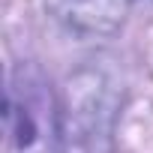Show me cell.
I'll list each match as a JSON object with an SVG mask.
<instances>
[{
  "instance_id": "obj_2",
  "label": "cell",
  "mask_w": 153,
  "mask_h": 153,
  "mask_svg": "<svg viewBox=\"0 0 153 153\" xmlns=\"http://www.w3.org/2000/svg\"><path fill=\"white\" fill-rule=\"evenodd\" d=\"M6 129L18 153H60V102L30 63H18L9 78Z\"/></svg>"
},
{
  "instance_id": "obj_1",
  "label": "cell",
  "mask_w": 153,
  "mask_h": 153,
  "mask_svg": "<svg viewBox=\"0 0 153 153\" xmlns=\"http://www.w3.org/2000/svg\"><path fill=\"white\" fill-rule=\"evenodd\" d=\"M117 90L102 72H78L60 99V153H114Z\"/></svg>"
},
{
  "instance_id": "obj_3",
  "label": "cell",
  "mask_w": 153,
  "mask_h": 153,
  "mask_svg": "<svg viewBox=\"0 0 153 153\" xmlns=\"http://www.w3.org/2000/svg\"><path fill=\"white\" fill-rule=\"evenodd\" d=\"M48 15L75 36H111L120 30L129 0H42Z\"/></svg>"
}]
</instances>
